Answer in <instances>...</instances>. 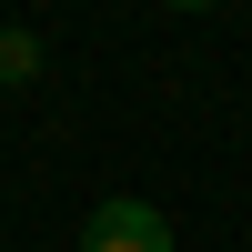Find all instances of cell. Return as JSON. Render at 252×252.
I'll return each instance as SVG.
<instances>
[{"label":"cell","mask_w":252,"mask_h":252,"mask_svg":"<svg viewBox=\"0 0 252 252\" xmlns=\"http://www.w3.org/2000/svg\"><path fill=\"white\" fill-rule=\"evenodd\" d=\"M81 252H182V242H172V212H161V202L111 192L91 222H81Z\"/></svg>","instance_id":"obj_1"},{"label":"cell","mask_w":252,"mask_h":252,"mask_svg":"<svg viewBox=\"0 0 252 252\" xmlns=\"http://www.w3.org/2000/svg\"><path fill=\"white\" fill-rule=\"evenodd\" d=\"M40 61H51V51H40V31H0V91H31Z\"/></svg>","instance_id":"obj_2"}]
</instances>
